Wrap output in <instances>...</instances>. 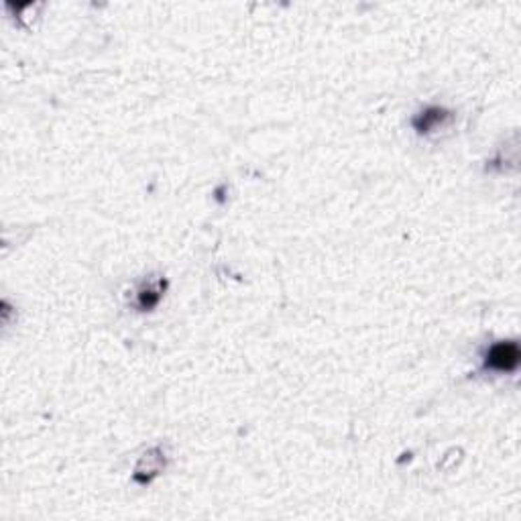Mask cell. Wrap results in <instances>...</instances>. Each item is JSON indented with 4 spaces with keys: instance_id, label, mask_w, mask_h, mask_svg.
<instances>
[{
    "instance_id": "cell-2",
    "label": "cell",
    "mask_w": 521,
    "mask_h": 521,
    "mask_svg": "<svg viewBox=\"0 0 521 521\" xmlns=\"http://www.w3.org/2000/svg\"><path fill=\"white\" fill-rule=\"evenodd\" d=\"M446 116H448V114L440 109L426 110V114L422 116V123H417V127H419L422 130H432L438 123L442 125V120H444Z\"/></svg>"
},
{
    "instance_id": "cell-1",
    "label": "cell",
    "mask_w": 521,
    "mask_h": 521,
    "mask_svg": "<svg viewBox=\"0 0 521 521\" xmlns=\"http://www.w3.org/2000/svg\"><path fill=\"white\" fill-rule=\"evenodd\" d=\"M487 369L497 370V373H511L517 369L520 363V348L515 342H499L493 345L487 352Z\"/></svg>"
}]
</instances>
